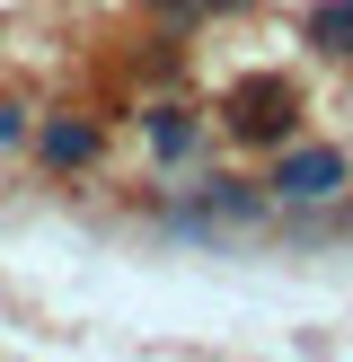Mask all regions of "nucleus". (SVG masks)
Instances as JSON below:
<instances>
[{
    "label": "nucleus",
    "instance_id": "obj_2",
    "mask_svg": "<svg viewBox=\"0 0 353 362\" xmlns=\"http://www.w3.org/2000/svg\"><path fill=\"white\" fill-rule=\"evenodd\" d=\"M292 88H282V80H247L239 88V98H229V133H239V141H282V133H292Z\"/></svg>",
    "mask_w": 353,
    "mask_h": 362
},
{
    "label": "nucleus",
    "instance_id": "obj_1",
    "mask_svg": "<svg viewBox=\"0 0 353 362\" xmlns=\"http://www.w3.org/2000/svg\"><path fill=\"white\" fill-rule=\"evenodd\" d=\"M274 194H282V204H335V194H345V151H335V141H300V151H282Z\"/></svg>",
    "mask_w": 353,
    "mask_h": 362
},
{
    "label": "nucleus",
    "instance_id": "obj_4",
    "mask_svg": "<svg viewBox=\"0 0 353 362\" xmlns=\"http://www.w3.org/2000/svg\"><path fill=\"white\" fill-rule=\"evenodd\" d=\"M35 141H44L53 168H88V159H97V124H44Z\"/></svg>",
    "mask_w": 353,
    "mask_h": 362
},
{
    "label": "nucleus",
    "instance_id": "obj_7",
    "mask_svg": "<svg viewBox=\"0 0 353 362\" xmlns=\"http://www.w3.org/2000/svg\"><path fill=\"white\" fill-rule=\"evenodd\" d=\"M203 9H247V0H203Z\"/></svg>",
    "mask_w": 353,
    "mask_h": 362
},
{
    "label": "nucleus",
    "instance_id": "obj_3",
    "mask_svg": "<svg viewBox=\"0 0 353 362\" xmlns=\"http://www.w3.org/2000/svg\"><path fill=\"white\" fill-rule=\"evenodd\" d=\"M300 35H309L318 53H335V62H353V0H318V9L300 18Z\"/></svg>",
    "mask_w": 353,
    "mask_h": 362
},
{
    "label": "nucleus",
    "instance_id": "obj_5",
    "mask_svg": "<svg viewBox=\"0 0 353 362\" xmlns=\"http://www.w3.org/2000/svg\"><path fill=\"white\" fill-rule=\"evenodd\" d=\"M150 151L159 159H186L194 151V115H186V106H150Z\"/></svg>",
    "mask_w": 353,
    "mask_h": 362
},
{
    "label": "nucleus",
    "instance_id": "obj_6",
    "mask_svg": "<svg viewBox=\"0 0 353 362\" xmlns=\"http://www.w3.org/2000/svg\"><path fill=\"white\" fill-rule=\"evenodd\" d=\"M9 141H27V106H9V98H0V151H9Z\"/></svg>",
    "mask_w": 353,
    "mask_h": 362
}]
</instances>
